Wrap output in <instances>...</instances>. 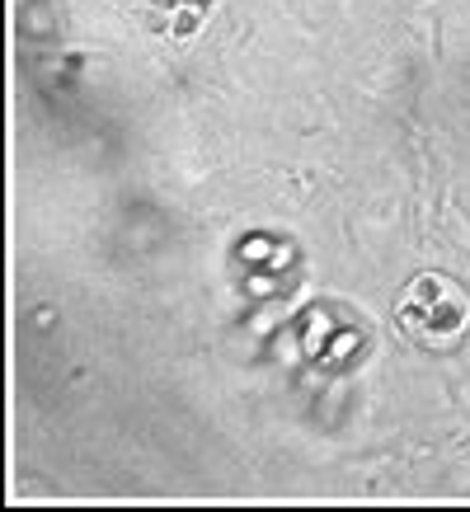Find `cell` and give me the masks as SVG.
I'll list each match as a JSON object with an SVG mask.
<instances>
[{
    "label": "cell",
    "mask_w": 470,
    "mask_h": 512,
    "mask_svg": "<svg viewBox=\"0 0 470 512\" xmlns=\"http://www.w3.org/2000/svg\"><path fill=\"white\" fill-rule=\"evenodd\" d=\"M395 329L419 348H452L470 329V296L447 273H419L395 301Z\"/></svg>",
    "instance_id": "1"
}]
</instances>
